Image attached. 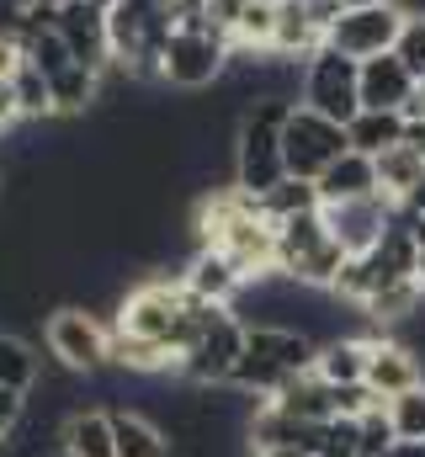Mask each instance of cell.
<instances>
[{"label": "cell", "instance_id": "obj_1", "mask_svg": "<svg viewBox=\"0 0 425 457\" xmlns=\"http://www.w3.org/2000/svg\"><path fill=\"white\" fill-rule=\"evenodd\" d=\"M314 367V341L304 330H282V325H245V351L239 367L229 378V388L250 394V399H277L293 378H304Z\"/></svg>", "mask_w": 425, "mask_h": 457}, {"label": "cell", "instance_id": "obj_2", "mask_svg": "<svg viewBox=\"0 0 425 457\" xmlns=\"http://www.w3.org/2000/svg\"><path fill=\"white\" fill-rule=\"evenodd\" d=\"M298 102H250L234 122V187L261 197L271 192L288 165H282V122Z\"/></svg>", "mask_w": 425, "mask_h": 457}, {"label": "cell", "instance_id": "obj_3", "mask_svg": "<svg viewBox=\"0 0 425 457\" xmlns=\"http://www.w3.org/2000/svg\"><path fill=\"white\" fill-rule=\"evenodd\" d=\"M229 59H234L229 37H223L218 27H208L203 5H192V11H181L176 32H171V43H165L160 86H176V91H208V86L223 80Z\"/></svg>", "mask_w": 425, "mask_h": 457}, {"label": "cell", "instance_id": "obj_4", "mask_svg": "<svg viewBox=\"0 0 425 457\" xmlns=\"http://www.w3.org/2000/svg\"><path fill=\"white\" fill-rule=\"evenodd\" d=\"M340 261H346V250H340V239L329 234V224H324V208L277 224V271H282V277L329 293Z\"/></svg>", "mask_w": 425, "mask_h": 457}, {"label": "cell", "instance_id": "obj_5", "mask_svg": "<svg viewBox=\"0 0 425 457\" xmlns=\"http://www.w3.org/2000/svg\"><path fill=\"white\" fill-rule=\"evenodd\" d=\"M43 341L54 351V361L64 372H102L112 367V325H102V314H91L86 303H64L43 320Z\"/></svg>", "mask_w": 425, "mask_h": 457}, {"label": "cell", "instance_id": "obj_6", "mask_svg": "<svg viewBox=\"0 0 425 457\" xmlns=\"http://www.w3.org/2000/svg\"><path fill=\"white\" fill-rule=\"evenodd\" d=\"M239 351H245V320L234 309H218L208 325L192 336V345L176 356V372L192 383V388H223L239 367Z\"/></svg>", "mask_w": 425, "mask_h": 457}, {"label": "cell", "instance_id": "obj_7", "mask_svg": "<svg viewBox=\"0 0 425 457\" xmlns=\"http://www.w3.org/2000/svg\"><path fill=\"white\" fill-rule=\"evenodd\" d=\"M404 21H410V5H404V0H367V5L340 11V16L329 21L324 43H329L335 54H346V59H372V54H388V48L399 43Z\"/></svg>", "mask_w": 425, "mask_h": 457}, {"label": "cell", "instance_id": "obj_8", "mask_svg": "<svg viewBox=\"0 0 425 457\" xmlns=\"http://www.w3.org/2000/svg\"><path fill=\"white\" fill-rule=\"evenodd\" d=\"M346 149H351V138H346V122H335V117L293 107L288 122H282V165H288V176L319 181V170L335 165Z\"/></svg>", "mask_w": 425, "mask_h": 457}, {"label": "cell", "instance_id": "obj_9", "mask_svg": "<svg viewBox=\"0 0 425 457\" xmlns=\"http://www.w3.org/2000/svg\"><path fill=\"white\" fill-rule=\"evenodd\" d=\"M298 107H309L319 117H335V122H351L362 112L356 102V59L335 54L329 43L304 59V86H298Z\"/></svg>", "mask_w": 425, "mask_h": 457}, {"label": "cell", "instance_id": "obj_10", "mask_svg": "<svg viewBox=\"0 0 425 457\" xmlns=\"http://www.w3.org/2000/svg\"><path fill=\"white\" fill-rule=\"evenodd\" d=\"M324 224L340 239L346 255H367V250L383 239V228L394 224V203H388L383 192L356 197V203H329V208H324Z\"/></svg>", "mask_w": 425, "mask_h": 457}, {"label": "cell", "instance_id": "obj_11", "mask_svg": "<svg viewBox=\"0 0 425 457\" xmlns=\"http://www.w3.org/2000/svg\"><path fill=\"white\" fill-rule=\"evenodd\" d=\"M415 96V75L404 70V59L388 48V54H372V59H356V102L367 112H404Z\"/></svg>", "mask_w": 425, "mask_h": 457}, {"label": "cell", "instance_id": "obj_12", "mask_svg": "<svg viewBox=\"0 0 425 457\" xmlns=\"http://www.w3.org/2000/svg\"><path fill=\"white\" fill-rule=\"evenodd\" d=\"M383 404L404 388H421L425 383V367L415 356L410 341H394V336H367V378H362Z\"/></svg>", "mask_w": 425, "mask_h": 457}, {"label": "cell", "instance_id": "obj_13", "mask_svg": "<svg viewBox=\"0 0 425 457\" xmlns=\"http://www.w3.org/2000/svg\"><path fill=\"white\" fill-rule=\"evenodd\" d=\"M54 32L64 37V48L91 64V70H112V43H106V11L91 0H64L54 11Z\"/></svg>", "mask_w": 425, "mask_h": 457}, {"label": "cell", "instance_id": "obj_14", "mask_svg": "<svg viewBox=\"0 0 425 457\" xmlns=\"http://www.w3.org/2000/svg\"><path fill=\"white\" fill-rule=\"evenodd\" d=\"M59 453L64 457H117L112 410H102V404H75L59 420Z\"/></svg>", "mask_w": 425, "mask_h": 457}, {"label": "cell", "instance_id": "obj_15", "mask_svg": "<svg viewBox=\"0 0 425 457\" xmlns=\"http://www.w3.org/2000/svg\"><path fill=\"white\" fill-rule=\"evenodd\" d=\"M324 48V21L309 11V0H277V27H271V54L282 59H309Z\"/></svg>", "mask_w": 425, "mask_h": 457}, {"label": "cell", "instance_id": "obj_16", "mask_svg": "<svg viewBox=\"0 0 425 457\" xmlns=\"http://www.w3.org/2000/svg\"><path fill=\"white\" fill-rule=\"evenodd\" d=\"M181 287H187V293H197V298H208V303H234V298H239V287H245V277H239L218 250L197 245V250L181 261Z\"/></svg>", "mask_w": 425, "mask_h": 457}, {"label": "cell", "instance_id": "obj_17", "mask_svg": "<svg viewBox=\"0 0 425 457\" xmlns=\"http://www.w3.org/2000/svg\"><path fill=\"white\" fill-rule=\"evenodd\" d=\"M319 203L329 208V203H356V197H372L378 192V165H372V154H356V149H346L335 165H324L319 170Z\"/></svg>", "mask_w": 425, "mask_h": 457}, {"label": "cell", "instance_id": "obj_18", "mask_svg": "<svg viewBox=\"0 0 425 457\" xmlns=\"http://www.w3.org/2000/svg\"><path fill=\"white\" fill-rule=\"evenodd\" d=\"M314 378H324L329 388L362 383L367 378V336H335V341L314 345Z\"/></svg>", "mask_w": 425, "mask_h": 457}, {"label": "cell", "instance_id": "obj_19", "mask_svg": "<svg viewBox=\"0 0 425 457\" xmlns=\"http://www.w3.org/2000/svg\"><path fill=\"white\" fill-rule=\"evenodd\" d=\"M372 165H378V192H383L394 208H399L410 192L425 187V154L415 144H394V149H383Z\"/></svg>", "mask_w": 425, "mask_h": 457}, {"label": "cell", "instance_id": "obj_20", "mask_svg": "<svg viewBox=\"0 0 425 457\" xmlns=\"http://www.w3.org/2000/svg\"><path fill=\"white\" fill-rule=\"evenodd\" d=\"M112 431H117V457H176L171 436L144 410H112Z\"/></svg>", "mask_w": 425, "mask_h": 457}, {"label": "cell", "instance_id": "obj_21", "mask_svg": "<svg viewBox=\"0 0 425 457\" xmlns=\"http://www.w3.org/2000/svg\"><path fill=\"white\" fill-rule=\"evenodd\" d=\"M277 404L293 415V420H304V426H324V420H335V388L314 378V367L304 372V378H293L282 394H277Z\"/></svg>", "mask_w": 425, "mask_h": 457}, {"label": "cell", "instance_id": "obj_22", "mask_svg": "<svg viewBox=\"0 0 425 457\" xmlns=\"http://www.w3.org/2000/svg\"><path fill=\"white\" fill-rule=\"evenodd\" d=\"M404 128H410L404 112H367V107H362V112L346 122V138H351L356 154H372V160H378L383 149L404 144Z\"/></svg>", "mask_w": 425, "mask_h": 457}, {"label": "cell", "instance_id": "obj_23", "mask_svg": "<svg viewBox=\"0 0 425 457\" xmlns=\"http://www.w3.org/2000/svg\"><path fill=\"white\" fill-rule=\"evenodd\" d=\"M112 367L138 372V378H149V372H176V351L160 345V341H144V336H128V330H112Z\"/></svg>", "mask_w": 425, "mask_h": 457}, {"label": "cell", "instance_id": "obj_24", "mask_svg": "<svg viewBox=\"0 0 425 457\" xmlns=\"http://www.w3.org/2000/svg\"><path fill=\"white\" fill-rule=\"evenodd\" d=\"M319 208H324V203H319V187L304 181V176H282L271 192H261V213H266L271 224L298 219V213H319Z\"/></svg>", "mask_w": 425, "mask_h": 457}, {"label": "cell", "instance_id": "obj_25", "mask_svg": "<svg viewBox=\"0 0 425 457\" xmlns=\"http://www.w3.org/2000/svg\"><path fill=\"white\" fill-rule=\"evenodd\" d=\"M38 378H43V367H38V351L21 341V336L0 330V388L32 394V388H38Z\"/></svg>", "mask_w": 425, "mask_h": 457}, {"label": "cell", "instance_id": "obj_26", "mask_svg": "<svg viewBox=\"0 0 425 457\" xmlns=\"http://www.w3.org/2000/svg\"><path fill=\"white\" fill-rule=\"evenodd\" d=\"M11 91H16V107H21V122H48L54 112V96H48V80H43V70H32L27 59H21V70L11 75Z\"/></svg>", "mask_w": 425, "mask_h": 457}, {"label": "cell", "instance_id": "obj_27", "mask_svg": "<svg viewBox=\"0 0 425 457\" xmlns=\"http://www.w3.org/2000/svg\"><path fill=\"white\" fill-rule=\"evenodd\" d=\"M388 426L399 442H425V383L388 399Z\"/></svg>", "mask_w": 425, "mask_h": 457}, {"label": "cell", "instance_id": "obj_28", "mask_svg": "<svg viewBox=\"0 0 425 457\" xmlns=\"http://www.w3.org/2000/svg\"><path fill=\"white\" fill-rule=\"evenodd\" d=\"M329 293H335L346 309H362V303L372 298V266H367V255H346L340 271H335V282H329Z\"/></svg>", "mask_w": 425, "mask_h": 457}, {"label": "cell", "instance_id": "obj_29", "mask_svg": "<svg viewBox=\"0 0 425 457\" xmlns=\"http://www.w3.org/2000/svg\"><path fill=\"white\" fill-rule=\"evenodd\" d=\"M356 453H362V426L356 420L335 415L314 431V457H356Z\"/></svg>", "mask_w": 425, "mask_h": 457}, {"label": "cell", "instance_id": "obj_30", "mask_svg": "<svg viewBox=\"0 0 425 457\" xmlns=\"http://www.w3.org/2000/svg\"><path fill=\"white\" fill-rule=\"evenodd\" d=\"M394 54H399V59H404V70L421 80V75H425V11H410V21H404V32H399Z\"/></svg>", "mask_w": 425, "mask_h": 457}, {"label": "cell", "instance_id": "obj_31", "mask_svg": "<svg viewBox=\"0 0 425 457\" xmlns=\"http://www.w3.org/2000/svg\"><path fill=\"white\" fill-rule=\"evenodd\" d=\"M383 399L367 388V383H346V388H335V415H346V420H362L367 410H378Z\"/></svg>", "mask_w": 425, "mask_h": 457}, {"label": "cell", "instance_id": "obj_32", "mask_svg": "<svg viewBox=\"0 0 425 457\" xmlns=\"http://www.w3.org/2000/svg\"><path fill=\"white\" fill-rule=\"evenodd\" d=\"M21 415H27V394H16V388H0V431H11Z\"/></svg>", "mask_w": 425, "mask_h": 457}, {"label": "cell", "instance_id": "obj_33", "mask_svg": "<svg viewBox=\"0 0 425 457\" xmlns=\"http://www.w3.org/2000/svg\"><path fill=\"white\" fill-rule=\"evenodd\" d=\"M21 70V43L16 37H0V80H11Z\"/></svg>", "mask_w": 425, "mask_h": 457}, {"label": "cell", "instance_id": "obj_34", "mask_svg": "<svg viewBox=\"0 0 425 457\" xmlns=\"http://www.w3.org/2000/svg\"><path fill=\"white\" fill-rule=\"evenodd\" d=\"M404 144H415L425 154V117H410V128H404Z\"/></svg>", "mask_w": 425, "mask_h": 457}, {"label": "cell", "instance_id": "obj_35", "mask_svg": "<svg viewBox=\"0 0 425 457\" xmlns=\"http://www.w3.org/2000/svg\"><path fill=\"white\" fill-rule=\"evenodd\" d=\"M383 457H425V442H394Z\"/></svg>", "mask_w": 425, "mask_h": 457}, {"label": "cell", "instance_id": "obj_36", "mask_svg": "<svg viewBox=\"0 0 425 457\" xmlns=\"http://www.w3.org/2000/svg\"><path fill=\"white\" fill-rule=\"evenodd\" d=\"M250 457H309L304 447H250Z\"/></svg>", "mask_w": 425, "mask_h": 457}, {"label": "cell", "instance_id": "obj_37", "mask_svg": "<svg viewBox=\"0 0 425 457\" xmlns=\"http://www.w3.org/2000/svg\"><path fill=\"white\" fill-rule=\"evenodd\" d=\"M415 282H421V287H425V239H421V245H415Z\"/></svg>", "mask_w": 425, "mask_h": 457}, {"label": "cell", "instance_id": "obj_38", "mask_svg": "<svg viewBox=\"0 0 425 457\" xmlns=\"http://www.w3.org/2000/svg\"><path fill=\"white\" fill-rule=\"evenodd\" d=\"M27 5H43V11H59L64 0H27Z\"/></svg>", "mask_w": 425, "mask_h": 457}, {"label": "cell", "instance_id": "obj_39", "mask_svg": "<svg viewBox=\"0 0 425 457\" xmlns=\"http://www.w3.org/2000/svg\"><path fill=\"white\" fill-rule=\"evenodd\" d=\"M351 5H367V0H340V11H351Z\"/></svg>", "mask_w": 425, "mask_h": 457}, {"label": "cell", "instance_id": "obj_40", "mask_svg": "<svg viewBox=\"0 0 425 457\" xmlns=\"http://www.w3.org/2000/svg\"><path fill=\"white\" fill-rule=\"evenodd\" d=\"M91 5H102V11H112V5H117V0H91Z\"/></svg>", "mask_w": 425, "mask_h": 457}, {"label": "cell", "instance_id": "obj_41", "mask_svg": "<svg viewBox=\"0 0 425 457\" xmlns=\"http://www.w3.org/2000/svg\"><path fill=\"white\" fill-rule=\"evenodd\" d=\"M192 5H203V0H181V11H192Z\"/></svg>", "mask_w": 425, "mask_h": 457}, {"label": "cell", "instance_id": "obj_42", "mask_svg": "<svg viewBox=\"0 0 425 457\" xmlns=\"http://www.w3.org/2000/svg\"><path fill=\"white\" fill-rule=\"evenodd\" d=\"M0 457H5V431H0Z\"/></svg>", "mask_w": 425, "mask_h": 457}]
</instances>
